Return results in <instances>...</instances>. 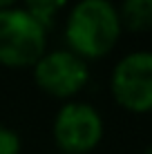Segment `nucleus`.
Masks as SVG:
<instances>
[{
    "instance_id": "obj_1",
    "label": "nucleus",
    "mask_w": 152,
    "mask_h": 154,
    "mask_svg": "<svg viewBox=\"0 0 152 154\" xmlns=\"http://www.w3.org/2000/svg\"><path fill=\"white\" fill-rule=\"evenodd\" d=\"M67 49L85 60L107 56L119 45L123 25L112 0H78L65 16Z\"/></svg>"
},
{
    "instance_id": "obj_2",
    "label": "nucleus",
    "mask_w": 152,
    "mask_h": 154,
    "mask_svg": "<svg viewBox=\"0 0 152 154\" xmlns=\"http://www.w3.org/2000/svg\"><path fill=\"white\" fill-rule=\"evenodd\" d=\"M47 51V29L20 7L0 9V65L34 67Z\"/></svg>"
},
{
    "instance_id": "obj_3",
    "label": "nucleus",
    "mask_w": 152,
    "mask_h": 154,
    "mask_svg": "<svg viewBox=\"0 0 152 154\" xmlns=\"http://www.w3.org/2000/svg\"><path fill=\"white\" fill-rule=\"evenodd\" d=\"M54 143L60 154H90L105 134L103 116L85 100H65L51 125Z\"/></svg>"
},
{
    "instance_id": "obj_4",
    "label": "nucleus",
    "mask_w": 152,
    "mask_h": 154,
    "mask_svg": "<svg viewBox=\"0 0 152 154\" xmlns=\"http://www.w3.org/2000/svg\"><path fill=\"white\" fill-rule=\"evenodd\" d=\"M34 81L47 96L72 100L90 83V63L67 47L47 49L31 67Z\"/></svg>"
},
{
    "instance_id": "obj_5",
    "label": "nucleus",
    "mask_w": 152,
    "mask_h": 154,
    "mask_svg": "<svg viewBox=\"0 0 152 154\" xmlns=\"http://www.w3.org/2000/svg\"><path fill=\"white\" fill-rule=\"evenodd\" d=\"M110 92L128 112H152V51L137 49L119 58L110 74Z\"/></svg>"
},
{
    "instance_id": "obj_6",
    "label": "nucleus",
    "mask_w": 152,
    "mask_h": 154,
    "mask_svg": "<svg viewBox=\"0 0 152 154\" xmlns=\"http://www.w3.org/2000/svg\"><path fill=\"white\" fill-rule=\"evenodd\" d=\"M123 29L150 31L152 29V0H121L119 7Z\"/></svg>"
},
{
    "instance_id": "obj_7",
    "label": "nucleus",
    "mask_w": 152,
    "mask_h": 154,
    "mask_svg": "<svg viewBox=\"0 0 152 154\" xmlns=\"http://www.w3.org/2000/svg\"><path fill=\"white\" fill-rule=\"evenodd\" d=\"M23 2H25V7H23L25 11H29L47 29L56 20V16L63 11L67 0H23Z\"/></svg>"
},
{
    "instance_id": "obj_8",
    "label": "nucleus",
    "mask_w": 152,
    "mask_h": 154,
    "mask_svg": "<svg viewBox=\"0 0 152 154\" xmlns=\"http://www.w3.org/2000/svg\"><path fill=\"white\" fill-rule=\"evenodd\" d=\"M20 150H23V141L18 132L7 125H0V154H20Z\"/></svg>"
},
{
    "instance_id": "obj_9",
    "label": "nucleus",
    "mask_w": 152,
    "mask_h": 154,
    "mask_svg": "<svg viewBox=\"0 0 152 154\" xmlns=\"http://www.w3.org/2000/svg\"><path fill=\"white\" fill-rule=\"evenodd\" d=\"M16 2L18 0H0V9H11V7H16Z\"/></svg>"
},
{
    "instance_id": "obj_10",
    "label": "nucleus",
    "mask_w": 152,
    "mask_h": 154,
    "mask_svg": "<svg viewBox=\"0 0 152 154\" xmlns=\"http://www.w3.org/2000/svg\"><path fill=\"white\" fill-rule=\"evenodd\" d=\"M143 154H152V145H148V147H145V150H143Z\"/></svg>"
},
{
    "instance_id": "obj_11",
    "label": "nucleus",
    "mask_w": 152,
    "mask_h": 154,
    "mask_svg": "<svg viewBox=\"0 0 152 154\" xmlns=\"http://www.w3.org/2000/svg\"><path fill=\"white\" fill-rule=\"evenodd\" d=\"M58 154H60V152H58Z\"/></svg>"
}]
</instances>
